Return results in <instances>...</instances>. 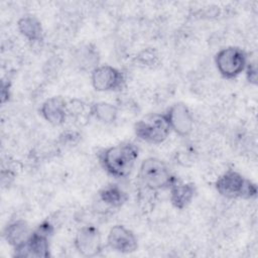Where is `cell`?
<instances>
[{
  "instance_id": "cell-13",
  "label": "cell",
  "mask_w": 258,
  "mask_h": 258,
  "mask_svg": "<svg viewBox=\"0 0 258 258\" xmlns=\"http://www.w3.org/2000/svg\"><path fill=\"white\" fill-rule=\"evenodd\" d=\"M31 233L32 232L26 222L15 221L6 227L4 238L13 248H17L26 242Z\"/></svg>"
},
{
  "instance_id": "cell-14",
  "label": "cell",
  "mask_w": 258,
  "mask_h": 258,
  "mask_svg": "<svg viewBox=\"0 0 258 258\" xmlns=\"http://www.w3.org/2000/svg\"><path fill=\"white\" fill-rule=\"evenodd\" d=\"M18 29L20 33L30 41H38L42 38L41 23L32 16H24L18 20Z\"/></svg>"
},
{
  "instance_id": "cell-2",
  "label": "cell",
  "mask_w": 258,
  "mask_h": 258,
  "mask_svg": "<svg viewBox=\"0 0 258 258\" xmlns=\"http://www.w3.org/2000/svg\"><path fill=\"white\" fill-rule=\"evenodd\" d=\"M139 176L142 183L150 190L168 188L175 182L168 166L155 157H149L142 161Z\"/></svg>"
},
{
  "instance_id": "cell-17",
  "label": "cell",
  "mask_w": 258,
  "mask_h": 258,
  "mask_svg": "<svg viewBox=\"0 0 258 258\" xmlns=\"http://www.w3.org/2000/svg\"><path fill=\"white\" fill-rule=\"evenodd\" d=\"M90 115H92V107L88 109L86 104L83 102L74 100L70 103H67V118L72 117L75 118L76 122H79L80 120L82 121Z\"/></svg>"
},
{
  "instance_id": "cell-6",
  "label": "cell",
  "mask_w": 258,
  "mask_h": 258,
  "mask_svg": "<svg viewBox=\"0 0 258 258\" xmlns=\"http://www.w3.org/2000/svg\"><path fill=\"white\" fill-rule=\"evenodd\" d=\"M215 62L218 71L223 77L233 79L245 70L247 58L241 48L230 46L221 49L216 54Z\"/></svg>"
},
{
  "instance_id": "cell-8",
  "label": "cell",
  "mask_w": 258,
  "mask_h": 258,
  "mask_svg": "<svg viewBox=\"0 0 258 258\" xmlns=\"http://www.w3.org/2000/svg\"><path fill=\"white\" fill-rule=\"evenodd\" d=\"M75 246L80 254L93 257L102 251L101 234L93 226H86L79 230L75 238Z\"/></svg>"
},
{
  "instance_id": "cell-11",
  "label": "cell",
  "mask_w": 258,
  "mask_h": 258,
  "mask_svg": "<svg viewBox=\"0 0 258 258\" xmlns=\"http://www.w3.org/2000/svg\"><path fill=\"white\" fill-rule=\"evenodd\" d=\"M40 113L48 123L61 125L67 120V102L61 97L49 98L41 105Z\"/></svg>"
},
{
  "instance_id": "cell-3",
  "label": "cell",
  "mask_w": 258,
  "mask_h": 258,
  "mask_svg": "<svg viewBox=\"0 0 258 258\" xmlns=\"http://www.w3.org/2000/svg\"><path fill=\"white\" fill-rule=\"evenodd\" d=\"M218 192L228 199H250L257 194L256 184L234 170H228L218 177L216 183Z\"/></svg>"
},
{
  "instance_id": "cell-10",
  "label": "cell",
  "mask_w": 258,
  "mask_h": 258,
  "mask_svg": "<svg viewBox=\"0 0 258 258\" xmlns=\"http://www.w3.org/2000/svg\"><path fill=\"white\" fill-rule=\"evenodd\" d=\"M170 128L180 136L188 135L194 128V118L188 108L177 103L172 105L166 113Z\"/></svg>"
},
{
  "instance_id": "cell-18",
  "label": "cell",
  "mask_w": 258,
  "mask_h": 258,
  "mask_svg": "<svg viewBox=\"0 0 258 258\" xmlns=\"http://www.w3.org/2000/svg\"><path fill=\"white\" fill-rule=\"evenodd\" d=\"M247 79L250 83L256 85L257 84V69L255 63H249L247 67Z\"/></svg>"
},
{
  "instance_id": "cell-12",
  "label": "cell",
  "mask_w": 258,
  "mask_h": 258,
  "mask_svg": "<svg viewBox=\"0 0 258 258\" xmlns=\"http://www.w3.org/2000/svg\"><path fill=\"white\" fill-rule=\"evenodd\" d=\"M196 188L192 183L174 182L170 186V202L176 209L182 210L192 201Z\"/></svg>"
},
{
  "instance_id": "cell-5",
  "label": "cell",
  "mask_w": 258,
  "mask_h": 258,
  "mask_svg": "<svg viewBox=\"0 0 258 258\" xmlns=\"http://www.w3.org/2000/svg\"><path fill=\"white\" fill-rule=\"evenodd\" d=\"M52 233V227L44 222L31 233L29 238L17 248H14L16 257H47L49 256L48 238Z\"/></svg>"
},
{
  "instance_id": "cell-16",
  "label": "cell",
  "mask_w": 258,
  "mask_h": 258,
  "mask_svg": "<svg viewBox=\"0 0 258 258\" xmlns=\"http://www.w3.org/2000/svg\"><path fill=\"white\" fill-rule=\"evenodd\" d=\"M92 115L105 124L113 123L118 116V109L107 102H98L92 106Z\"/></svg>"
},
{
  "instance_id": "cell-9",
  "label": "cell",
  "mask_w": 258,
  "mask_h": 258,
  "mask_svg": "<svg viewBox=\"0 0 258 258\" xmlns=\"http://www.w3.org/2000/svg\"><path fill=\"white\" fill-rule=\"evenodd\" d=\"M108 246L120 253H131L137 249L138 243L135 234L122 225L111 228L107 237Z\"/></svg>"
},
{
  "instance_id": "cell-4",
  "label": "cell",
  "mask_w": 258,
  "mask_h": 258,
  "mask_svg": "<svg viewBox=\"0 0 258 258\" xmlns=\"http://www.w3.org/2000/svg\"><path fill=\"white\" fill-rule=\"evenodd\" d=\"M136 136L148 143L159 144L171 130L166 114H151L139 120L134 127Z\"/></svg>"
},
{
  "instance_id": "cell-15",
  "label": "cell",
  "mask_w": 258,
  "mask_h": 258,
  "mask_svg": "<svg viewBox=\"0 0 258 258\" xmlns=\"http://www.w3.org/2000/svg\"><path fill=\"white\" fill-rule=\"evenodd\" d=\"M100 198L105 204L117 208L121 207L126 202L127 195L117 184H110L100 191Z\"/></svg>"
},
{
  "instance_id": "cell-1",
  "label": "cell",
  "mask_w": 258,
  "mask_h": 258,
  "mask_svg": "<svg viewBox=\"0 0 258 258\" xmlns=\"http://www.w3.org/2000/svg\"><path fill=\"white\" fill-rule=\"evenodd\" d=\"M138 147L133 143H121L109 147L100 155L103 168L117 178L126 177L132 171L138 158Z\"/></svg>"
},
{
  "instance_id": "cell-7",
  "label": "cell",
  "mask_w": 258,
  "mask_h": 258,
  "mask_svg": "<svg viewBox=\"0 0 258 258\" xmlns=\"http://www.w3.org/2000/svg\"><path fill=\"white\" fill-rule=\"evenodd\" d=\"M91 80L95 90L99 92H109L120 89L124 82V77L116 68L105 64L93 70Z\"/></svg>"
}]
</instances>
